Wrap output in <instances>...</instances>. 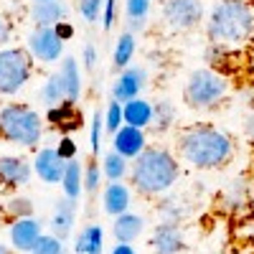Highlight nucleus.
I'll return each mask as SVG.
<instances>
[{
	"mask_svg": "<svg viewBox=\"0 0 254 254\" xmlns=\"http://www.w3.org/2000/svg\"><path fill=\"white\" fill-rule=\"evenodd\" d=\"M206 18L201 0H165L163 20L173 31H190Z\"/></svg>",
	"mask_w": 254,
	"mask_h": 254,
	"instance_id": "nucleus-7",
	"label": "nucleus"
},
{
	"mask_svg": "<svg viewBox=\"0 0 254 254\" xmlns=\"http://www.w3.org/2000/svg\"><path fill=\"white\" fill-rule=\"evenodd\" d=\"M5 226V221H3V214H0V229H3Z\"/></svg>",
	"mask_w": 254,
	"mask_h": 254,
	"instance_id": "nucleus-47",
	"label": "nucleus"
},
{
	"mask_svg": "<svg viewBox=\"0 0 254 254\" xmlns=\"http://www.w3.org/2000/svg\"><path fill=\"white\" fill-rule=\"evenodd\" d=\"M59 74L64 79V89H66V102L76 104L79 97H81V69L74 56H64L61 59V66H59Z\"/></svg>",
	"mask_w": 254,
	"mask_h": 254,
	"instance_id": "nucleus-20",
	"label": "nucleus"
},
{
	"mask_svg": "<svg viewBox=\"0 0 254 254\" xmlns=\"http://www.w3.org/2000/svg\"><path fill=\"white\" fill-rule=\"evenodd\" d=\"M33 3H49V0H33Z\"/></svg>",
	"mask_w": 254,
	"mask_h": 254,
	"instance_id": "nucleus-48",
	"label": "nucleus"
},
{
	"mask_svg": "<svg viewBox=\"0 0 254 254\" xmlns=\"http://www.w3.org/2000/svg\"><path fill=\"white\" fill-rule=\"evenodd\" d=\"M54 31H56V36L64 41V44H66V41L74 36V26L69 23V20H61V23H56V26H54Z\"/></svg>",
	"mask_w": 254,
	"mask_h": 254,
	"instance_id": "nucleus-41",
	"label": "nucleus"
},
{
	"mask_svg": "<svg viewBox=\"0 0 254 254\" xmlns=\"http://www.w3.org/2000/svg\"><path fill=\"white\" fill-rule=\"evenodd\" d=\"M44 122L46 117H41L28 104L20 102L3 104V110H0V137L20 147V150H33L44 140Z\"/></svg>",
	"mask_w": 254,
	"mask_h": 254,
	"instance_id": "nucleus-4",
	"label": "nucleus"
},
{
	"mask_svg": "<svg viewBox=\"0 0 254 254\" xmlns=\"http://www.w3.org/2000/svg\"><path fill=\"white\" fill-rule=\"evenodd\" d=\"M153 0H127L125 3V13L130 20H147V13H150Z\"/></svg>",
	"mask_w": 254,
	"mask_h": 254,
	"instance_id": "nucleus-36",
	"label": "nucleus"
},
{
	"mask_svg": "<svg viewBox=\"0 0 254 254\" xmlns=\"http://www.w3.org/2000/svg\"><path fill=\"white\" fill-rule=\"evenodd\" d=\"M234 153H237V145L231 140V135L208 122L188 125L176 137L178 160L196 168V171H221L224 165L231 163Z\"/></svg>",
	"mask_w": 254,
	"mask_h": 254,
	"instance_id": "nucleus-1",
	"label": "nucleus"
},
{
	"mask_svg": "<svg viewBox=\"0 0 254 254\" xmlns=\"http://www.w3.org/2000/svg\"><path fill=\"white\" fill-rule=\"evenodd\" d=\"M61 188H64V196H66V198L79 201L81 190H84V165H81L79 158H74V160L66 163V173H64Z\"/></svg>",
	"mask_w": 254,
	"mask_h": 254,
	"instance_id": "nucleus-23",
	"label": "nucleus"
},
{
	"mask_svg": "<svg viewBox=\"0 0 254 254\" xmlns=\"http://www.w3.org/2000/svg\"><path fill=\"white\" fill-rule=\"evenodd\" d=\"M112 254H137V252H135V247H132V244H120V242H115Z\"/></svg>",
	"mask_w": 254,
	"mask_h": 254,
	"instance_id": "nucleus-44",
	"label": "nucleus"
},
{
	"mask_svg": "<svg viewBox=\"0 0 254 254\" xmlns=\"http://www.w3.org/2000/svg\"><path fill=\"white\" fill-rule=\"evenodd\" d=\"M122 110H125V125L137 127V130H147L153 125V102L137 97L132 102L122 104Z\"/></svg>",
	"mask_w": 254,
	"mask_h": 254,
	"instance_id": "nucleus-21",
	"label": "nucleus"
},
{
	"mask_svg": "<svg viewBox=\"0 0 254 254\" xmlns=\"http://www.w3.org/2000/svg\"><path fill=\"white\" fill-rule=\"evenodd\" d=\"M147 147H150L147 145V135H145V130H137V127L125 125L112 135V150L127 160H137Z\"/></svg>",
	"mask_w": 254,
	"mask_h": 254,
	"instance_id": "nucleus-11",
	"label": "nucleus"
},
{
	"mask_svg": "<svg viewBox=\"0 0 254 254\" xmlns=\"http://www.w3.org/2000/svg\"><path fill=\"white\" fill-rule=\"evenodd\" d=\"M147 84V71L145 66H127L125 71H120L115 87H112V99H117L120 104H127L140 97V92Z\"/></svg>",
	"mask_w": 254,
	"mask_h": 254,
	"instance_id": "nucleus-10",
	"label": "nucleus"
},
{
	"mask_svg": "<svg viewBox=\"0 0 254 254\" xmlns=\"http://www.w3.org/2000/svg\"><path fill=\"white\" fill-rule=\"evenodd\" d=\"M229 94V79L226 74L203 66V69H193L186 79L183 87V102L188 104L190 110L196 112H208L216 110L219 104L226 99Z\"/></svg>",
	"mask_w": 254,
	"mask_h": 254,
	"instance_id": "nucleus-5",
	"label": "nucleus"
},
{
	"mask_svg": "<svg viewBox=\"0 0 254 254\" xmlns=\"http://www.w3.org/2000/svg\"><path fill=\"white\" fill-rule=\"evenodd\" d=\"M31 254H66V247H64V239H59L54 234H44Z\"/></svg>",
	"mask_w": 254,
	"mask_h": 254,
	"instance_id": "nucleus-33",
	"label": "nucleus"
},
{
	"mask_svg": "<svg viewBox=\"0 0 254 254\" xmlns=\"http://www.w3.org/2000/svg\"><path fill=\"white\" fill-rule=\"evenodd\" d=\"M142 231H145V216L132 214V211H127V214L117 216L115 224H112L115 242H120V244H132L135 239L142 237Z\"/></svg>",
	"mask_w": 254,
	"mask_h": 254,
	"instance_id": "nucleus-19",
	"label": "nucleus"
},
{
	"mask_svg": "<svg viewBox=\"0 0 254 254\" xmlns=\"http://www.w3.org/2000/svg\"><path fill=\"white\" fill-rule=\"evenodd\" d=\"M150 247H153L155 254H181L186 249V234L178 224L160 221L153 231Z\"/></svg>",
	"mask_w": 254,
	"mask_h": 254,
	"instance_id": "nucleus-13",
	"label": "nucleus"
},
{
	"mask_svg": "<svg viewBox=\"0 0 254 254\" xmlns=\"http://www.w3.org/2000/svg\"><path fill=\"white\" fill-rule=\"evenodd\" d=\"M135 49H137V41H135V33H122L115 44V54H112V66L125 71L127 66H132V56H135Z\"/></svg>",
	"mask_w": 254,
	"mask_h": 254,
	"instance_id": "nucleus-27",
	"label": "nucleus"
},
{
	"mask_svg": "<svg viewBox=\"0 0 254 254\" xmlns=\"http://www.w3.org/2000/svg\"><path fill=\"white\" fill-rule=\"evenodd\" d=\"M229 59V49L226 46H216V44H211L208 49H206V61L211 64V69L214 66H221V64Z\"/></svg>",
	"mask_w": 254,
	"mask_h": 254,
	"instance_id": "nucleus-38",
	"label": "nucleus"
},
{
	"mask_svg": "<svg viewBox=\"0 0 254 254\" xmlns=\"http://www.w3.org/2000/svg\"><path fill=\"white\" fill-rule=\"evenodd\" d=\"M81 56H84V69L92 71L97 66V46L94 44H87V46H84V51H81Z\"/></svg>",
	"mask_w": 254,
	"mask_h": 254,
	"instance_id": "nucleus-40",
	"label": "nucleus"
},
{
	"mask_svg": "<svg viewBox=\"0 0 254 254\" xmlns=\"http://www.w3.org/2000/svg\"><path fill=\"white\" fill-rule=\"evenodd\" d=\"M33 211H36V206H33L31 198H26V196H13V198H8V201L3 203L0 214H5V216H10V219L18 221V219H31Z\"/></svg>",
	"mask_w": 254,
	"mask_h": 254,
	"instance_id": "nucleus-30",
	"label": "nucleus"
},
{
	"mask_svg": "<svg viewBox=\"0 0 254 254\" xmlns=\"http://www.w3.org/2000/svg\"><path fill=\"white\" fill-rule=\"evenodd\" d=\"M176 104L171 99H158L153 102V130L155 132H168L176 125Z\"/></svg>",
	"mask_w": 254,
	"mask_h": 254,
	"instance_id": "nucleus-28",
	"label": "nucleus"
},
{
	"mask_svg": "<svg viewBox=\"0 0 254 254\" xmlns=\"http://www.w3.org/2000/svg\"><path fill=\"white\" fill-rule=\"evenodd\" d=\"M26 51L33 61L56 64L64 59V41L56 36L54 28H33L26 38Z\"/></svg>",
	"mask_w": 254,
	"mask_h": 254,
	"instance_id": "nucleus-8",
	"label": "nucleus"
},
{
	"mask_svg": "<svg viewBox=\"0 0 254 254\" xmlns=\"http://www.w3.org/2000/svg\"><path fill=\"white\" fill-rule=\"evenodd\" d=\"M10 234V244L15 252H23V254H31L38 244V239L44 237V224H41L38 219H18L10 224L8 229Z\"/></svg>",
	"mask_w": 254,
	"mask_h": 254,
	"instance_id": "nucleus-12",
	"label": "nucleus"
},
{
	"mask_svg": "<svg viewBox=\"0 0 254 254\" xmlns=\"http://www.w3.org/2000/svg\"><path fill=\"white\" fill-rule=\"evenodd\" d=\"M56 150H59V155H61L64 160H74V158H79V147H76L74 137H69V135H64V137L56 142Z\"/></svg>",
	"mask_w": 254,
	"mask_h": 254,
	"instance_id": "nucleus-37",
	"label": "nucleus"
},
{
	"mask_svg": "<svg viewBox=\"0 0 254 254\" xmlns=\"http://www.w3.org/2000/svg\"><path fill=\"white\" fill-rule=\"evenodd\" d=\"M247 64H249V71L254 74V49L249 51V56H247Z\"/></svg>",
	"mask_w": 254,
	"mask_h": 254,
	"instance_id": "nucleus-45",
	"label": "nucleus"
},
{
	"mask_svg": "<svg viewBox=\"0 0 254 254\" xmlns=\"http://www.w3.org/2000/svg\"><path fill=\"white\" fill-rule=\"evenodd\" d=\"M102 132H104V115L94 112L92 115V132H89V145H92V155L102 158Z\"/></svg>",
	"mask_w": 254,
	"mask_h": 254,
	"instance_id": "nucleus-34",
	"label": "nucleus"
},
{
	"mask_svg": "<svg viewBox=\"0 0 254 254\" xmlns=\"http://www.w3.org/2000/svg\"><path fill=\"white\" fill-rule=\"evenodd\" d=\"M38 97H41V104H46V110H54V107H59V104L66 102V89H64V79H61L59 71L46 76Z\"/></svg>",
	"mask_w": 254,
	"mask_h": 254,
	"instance_id": "nucleus-26",
	"label": "nucleus"
},
{
	"mask_svg": "<svg viewBox=\"0 0 254 254\" xmlns=\"http://www.w3.org/2000/svg\"><path fill=\"white\" fill-rule=\"evenodd\" d=\"M33 59L26 49H3L0 51V94L13 97L31 81Z\"/></svg>",
	"mask_w": 254,
	"mask_h": 254,
	"instance_id": "nucleus-6",
	"label": "nucleus"
},
{
	"mask_svg": "<svg viewBox=\"0 0 254 254\" xmlns=\"http://www.w3.org/2000/svg\"><path fill=\"white\" fill-rule=\"evenodd\" d=\"M0 110H3V107H0Z\"/></svg>",
	"mask_w": 254,
	"mask_h": 254,
	"instance_id": "nucleus-49",
	"label": "nucleus"
},
{
	"mask_svg": "<svg viewBox=\"0 0 254 254\" xmlns=\"http://www.w3.org/2000/svg\"><path fill=\"white\" fill-rule=\"evenodd\" d=\"M76 203L79 201H71V198H59L56 206H54V216L49 221L51 226V234L59 237V239H66L74 229V219H76Z\"/></svg>",
	"mask_w": 254,
	"mask_h": 254,
	"instance_id": "nucleus-17",
	"label": "nucleus"
},
{
	"mask_svg": "<svg viewBox=\"0 0 254 254\" xmlns=\"http://www.w3.org/2000/svg\"><path fill=\"white\" fill-rule=\"evenodd\" d=\"M132 206V190L125 181H117V183H107L102 188V208L104 214L117 219L122 214H127Z\"/></svg>",
	"mask_w": 254,
	"mask_h": 254,
	"instance_id": "nucleus-16",
	"label": "nucleus"
},
{
	"mask_svg": "<svg viewBox=\"0 0 254 254\" xmlns=\"http://www.w3.org/2000/svg\"><path fill=\"white\" fill-rule=\"evenodd\" d=\"M102 181H104L102 165L97 163V158H92L87 165H84V190H87L89 196H94L97 190L102 188Z\"/></svg>",
	"mask_w": 254,
	"mask_h": 254,
	"instance_id": "nucleus-31",
	"label": "nucleus"
},
{
	"mask_svg": "<svg viewBox=\"0 0 254 254\" xmlns=\"http://www.w3.org/2000/svg\"><path fill=\"white\" fill-rule=\"evenodd\" d=\"M99 165H102V173H104V178H107V183L125 181L127 176H130V168H132V163H130V160L122 158V155H120V153H115V150L104 153Z\"/></svg>",
	"mask_w": 254,
	"mask_h": 254,
	"instance_id": "nucleus-24",
	"label": "nucleus"
},
{
	"mask_svg": "<svg viewBox=\"0 0 254 254\" xmlns=\"http://www.w3.org/2000/svg\"><path fill=\"white\" fill-rule=\"evenodd\" d=\"M206 36L216 46H242L254 36V8L247 0H216L206 15Z\"/></svg>",
	"mask_w": 254,
	"mask_h": 254,
	"instance_id": "nucleus-3",
	"label": "nucleus"
},
{
	"mask_svg": "<svg viewBox=\"0 0 254 254\" xmlns=\"http://www.w3.org/2000/svg\"><path fill=\"white\" fill-rule=\"evenodd\" d=\"M117 20V0H104V10H102V28L110 31Z\"/></svg>",
	"mask_w": 254,
	"mask_h": 254,
	"instance_id": "nucleus-39",
	"label": "nucleus"
},
{
	"mask_svg": "<svg viewBox=\"0 0 254 254\" xmlns=\"http://www.w3.org/2000/svg\"><path fill=\"white\" fill-rule=\"evenodd\" d=\"M158 211H160L163 221L181 224V221L186 219V214H188V206H186V203H183V198H178V196H165V198H160Z\"/></svg>",
	"mask_w": 254,
	"mask_h": 254,
	"instance_id": "nucleus-29",
	"label": "nucleus"
},
{
	"mask_svg": "<svg viewBox=\"0 0 254 254\" xmlns=\"http://www.w3.org/2000/svg\"><path fill=\"white\" fill-rule=\"evenodd\" d=\"M104 10V0H79V13L87 23H97Z\"/></svg>",
	"mask_w": 254,
	"mask_h": 254,
	"instance_id": "nucleus-35",
	"label": "nucleus"
},
{
	"mask_svg": "<svg viewBox=\"0 0 254 254\" xmlns=\"http://www.w3.org/2000/svg\"><path fill=\"white\" fill-rule=\"evenodd\" d=\"M0 254H13V249H10L8 244H3V242H0Z\"/></svg>",
	"mask_w": 254,
	"mask_h": 254,
	"instance_id": "nucleus-46",
	"label": "nucleus"
},
{
	"mask_svg": "<svg viewBox=\"0 0 254 254\" xmlns=\"http://www.w3.org/2000/svg\"><path fill=\"white\" fill-rule=\"evenodd\" d=\"M66 163H69V160H64V158L59 155L56 147H49V145H46V147H38L36 158H33V173L44 181V183L56 186V183L64 181Z\"/></svg>",
	"mask_w": 254,
	"mask_h": 254,
	"instance_id": "nucleus-9",
	"label": "nucleus"
},
{
	"mask_svg": "<svg viewBox=\"0 0 254 254\" xmlns=\"http://www.w3.org/2000/svg\"><path fill=\"white\" fill-rule=\"evenodd\" d=\"M66 3L64 0H49V3H33L31 8V20L36 23V28H54L56 23L66 20Z\"/></svg>",
	"mask_w": 254,
	"mask_h": 254,
	"instance_id": "nucleus-18",
	"label": "nucleus"
},
{
	"mask_svg": "<svg viewBox=\"0 0 254 254\" xmlns=\"http://www.w3.org/2000/svg\"><path fill=\"white\" fill-rule=\"evenodd\" d=\"M46 122H51V125H56V127H61V130H74V127H81V115H79V110L74 107L71 102H64V104H59V107H54V110H49L46 112Z\"/></svg>",
	"mask_w": 254,
	"mask_h": 254,
	"instance_id": "nucleus-25",
	"label": "nucleus"
},
{
	"mask_svg": "<svg viewBox=\"0 0 254 254\" xmlns=\"http://www.w3.org/2000/svg\"><path fill=\"white\" fill-rule=\"evenodd\" d=\"M181 173V160L173 150L150 145L137 160H132L130 181L142 198H160L178 183Z\"/></svg>",
	"mask_w": 254,
	"mask_h": 254,
	"instance_id": "nucleus-2",
	"label": "nucleus"
},
{
	"mask_svg": "<svg viewBox=\"0 0 254 254\" xmlns=\"http://www.w3.org/2000/svg\"><path fill=\"white\" fill-rule=\"evenodd\" d=\"M10 41V26H8V20L0 15V46H5Z\"/></svg>",
	"mask_w": 254,
	"mask_h": 254,
	"instance_id": "nucleus-42",
	"label": "nucleus"
},
{
	"mask_svg": "<svg viewBox=\"0 0 254 254\" xmlns=\"http://www.w3.org/2000/svg\"><path fill=\"white\" fill-rule=\"evenodd\" d=\"M33 178V163L20 155H0V183L10 188L28 186Z\"/></svg>",
	"mask_w": 254,
	"mask_h": 254,
	"instance_id": "nucleus-15",
	"label": "nucleus"
},
{
	"mask_svg": "<svg viewBox=\"0 0 254 254\" xmlns=\"http://www.w3.org/2000/svg\"><path fill=\"white\" fill-rule=\"evenodd\" d=\"M249 203H252V190H249V181L244 176H237L224 188V193L219 196V206L231 216L244 214L249 208Z\"/></svg>",
	"mask_w": 254,
	"mask_h": 254,
	"instance_id": "nucleus-14",
	"label": "nucleus"
},
{
	"mask_svg": "<svg viewBox=\"0 0 254 254\" xmlns=\"http://www.w3.org/2000/svg\"><path fill=\"white\" fill-rule=\"evenodd\" d=\"M120 127H125V110H122V104L117 99H112L107 104V112H104V130H107L110 135H115Z\"/></svg>",
	"mask_w": 254,
	"mask_h": 254,
	"instance_id": "nucleus-32",
	"label": "nucleus"
},
{
	"mask_svg": "<svg viewBox=\"0 0 254 254\" xmlns=\"http://www.w3.org/2000/svg\"><path fill=\"white\" fill-rule=\"evenodd\" d=\"M76 254H104V229L99 224H89L74 242Z\"/></svg>",
	"mask_w": 254,
	"mask_h": 254,
	"instance_id": "nucleus-22",
	"label": "nucleus"
},
{
	"mask_svg": "<svg viewBox=\"0 0 254 254\" xmlns=\"http://www.w3.org/2000/svg\"><path fill=\"white\" fill-rule=\"evenodd\" d=\"M244 135L254 140V112H249V115L244 117Z\"/></svg>",
	"mask_w": 254,
	"mask_h": 254,
	"instance_id": "nucleus-43",
	"label": "nucleus"
}]
</instances>
